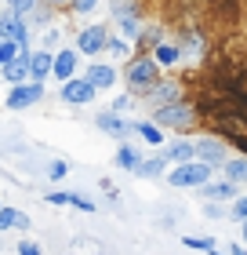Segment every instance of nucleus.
Listing matches in <instances>:
<instances>
[{"label": "nucleus", "instance_id": "f257e3e1", "mask_svg": "<svg viewBox=\"0 0 247 255\" xmlns=\"http://www.w3.org/2000/svg\"><path fill=\"white\" fill-rule=\"evenodd\" d=\"M160 77H164V69L157 66L153 55H135V59L124 66V84H127L131 95H146V91L157 84Z\"/></svg>", "mask_w": 247, "mask_h": 255}, {"label": "nucleus", "instance_id": "f03ea898", "mask_svg": "<svg viewBox=\"0 0 247 255\" xmlns=\"http://www.w3.org/2000/svg\"><path fill=\"white\" fill-rule=\"evenodd\" d=\"M113 22L120 29V37L138 44V37L146 33V15H142V0H113Z\"/></svg>", "mask_w": 247, "mask_h": 255}, {"label": "nucleus", "instance_id": "7ed1b4c3", "mask_svg": "<svg viewBox=\"0 0 247 255\" xmlns=\"http://www.w3.org/2000/svg\"><path fill=\"white\" fill-rule=\"evenodd\" d=\"M153 124L171 128V131H189V128L196 124V102L182 99V102L164 106V110H153Z\"/></svg>", "mask_w": 247, "mask_h": 255}, {"label": "nucleus", "instance_id": "20e7f679", "mask_svg": "<svg viewBox=\"0 0 247 255\" xmlns=\"http://www.w3.org/2000/svg\"><path fill=\"white\" fill-rule=\"evenodd\" d=\"M167 179H171V186H207V179H211V164H204V160H189V164H178V168H171L167 171Z\"/></svg>", "mask_w": 247, "mask_h": 255}, {"label": "nucleus", "instance_id": "39448f33", "mask_svg": "<svg viewBox=\"0 0 247 255\" xmlns=\"http://www.w3.org/2000/svg\"><path fill=\"white\" fill-rule=\"evenodd\" d=\"M0 40H15L18 48H29V18L18 11H0Z\"/></svg>", "mask_w": 247, "mask_h": 255}, {"label": "nucleus", "instance_id": "423d86ee", "mask_svg": "<svg viewBox=\"0 0 247 255\" xmlns=\"http://www.w3.org/2000/svg\"><path fill=\"white\" fill-rule=\"evenodd\" d=\"M142 99H146V106L164 110V106H171V102H182V84H178L174 77H160V80L146 91Z\"/></svg>", "mask_w": 247, "mask_h": 255}, {"label": "nucleus", "instance_id": "0eeeda50", "mask_svg": "<svg viewBox=\"0 0 247 255\" xmlns=\"http://www.w3.org/2000/svg\"><path fill=\"white\" fill-rule=\"evenodd\" d=\"M105 44H109V29H105V26H84L77 33L73 48L80 55H87V59H98V55L105 51Z\"/></svg>", "mask_w": 247, "mask_h": 255}, {"label": "nucleus", "instance_id": "6e6552de", "mask_svg": "<svg viewBox=\"0 0 247 255\" xmlns=\"http://www.w3.org/2000/svg\"><path fill=\"white\" fill-rule=\"evenodd\" d=\"M40 99H44V84L29 80V84H18V88L7 91V110H29V106H37Z\"/></svg>", "mask_w": 247, "mask_h": 255}, {"label": "nucleus", "instance_id": "1a4fd4ad", "mask_svg": "<svg viewBox=\"0 0 247 255\" xmlns=\"http://www.w3.org/2000/svg\"><path fill=\"white\" fill-rule=\"evenodd\" d=\"M196 160H204L211 168H226L229 149H226V142H218V138H196Z\"/></svg>", "mask_w": 247, "mask_h": 255}, {"label": "nucleus", "instance_id": "9d476101", "mask_svg": "<svg viewBox=\"0 0 247 255\" xmlns=\"http://www.w3.org/2000/svg\"><path fill=\"white\" fill-rule=\"evenodd\" d=\"M77 62H80V51L77 48H58L55 51V80H62V84H69V80H77Z\"/></svg>", "mask_w": 247, "mask_h": 255}, {"label": "nucleus", "instance_id": "9b49d317", "mask_svg": "<svg viewBox=\"0 0 247 255\" xmlns=\"http://www.w3.org/2000/svg\"><path fill=\"white\" fill-rule=\"evenodd\" d=\"M120 77H124V73H116V66H113V62H91V66L84 69V80H91V84H95V91L113 88Z\"/></svg>", "mask_w": 247, "mask_h": 255}, {"label": "nucleus", "instance_id": "f8f14e48", "mask_svg": "<svg viewBox=\"0 0 247 255\" xmlns=\"http://www.w3.org/2000/svg\"><path fill=\"white\" fill-rule=\"evenodd\" d=\"M29 62H33V51H29V48H22L15 62H7L4 69H0V73H4V80H7L11 88H18V84H29Z\"/></svg>", "mask_w": 247, "mask_h": 255}, {"label": "nucleus", "instance_id": "ddd939ff", "mask_svg": "<svg viewBox=\"0 0 247 255\" xmlns=\"http://www.w3.org/2000/svg\"><path fill=\"white\" fill-rule=\"evenodd\" d=\"M95 99V84L84 77L69 80V84H62V102H69V106H84V102Z\"/></svg>", "mask_w": 247, "mask_h": 255}, {"label": "nucleus", "instance_id": "4468645a", "mask_svg": "<svg viewBox=\"0 0 247 255\" xmlns=\"http://www.w3.org/2000/svg\"><path fill=\"white\" fill-rule=\"evenodd\" d=\"M153 59H157V66L160 69H174L185 55H182V44H178V37H167V40H160L157 44V51H153Z\"/></svg>", "mask_w": 247, "mask_h": 255}, {"label": "nucleus", "instance_id": "2eb2a0df", "mask_svg": "<svg viewBox=\"0 0 247 255\" xmlns=\"http://www.w3.org/2000/svg\"><path fill=\"white\" fill-rule=\"evenodd\" d=\"M178 44H182V55H185V62H189V66H196V62L207 55V40H204V33H196V29L182 33Z\"/></svg>", "mask_w": 247, "mask_h": 255}, {"label": "nucleus", "instance_id": "dca6fc26", "mask_svg": "<svg viewBox=\"0 0 247 255\" xmlns=\"http://www.w3.org/2000/svg\"><path fill=\"white\" fill-rule=\"evenodd\" d=\"M164 160L167 164H189V160H196V142H189V138H178V142L164 146Z\"/></svg>", "mask_w": 247, "mask_h": 255}, {"label": "nucleus", "instance_id": "f3484780", "mask_svg": "<svg viewBox=\"0 0 247 255\" xmlns=\"http://www.w3.org/2000/svg\"><path fill=\"white\" fill-rule=\"evenodd\" d=\"M105 55H109V62L116 66L120 59H127V62H131L135 55H138V48H135V44L127 40V37H120V33H109V44H105Z\"/></svg>", "mask_w": 247, "mask_h": 255}, {"label": "nucleus", "instance_id": "a211bd4d", "mask_svg": "<svg viewBox=\"0 0 247 255\" xmlns=\"http://www.w3.org/2000/svg\"><path fill=\"white\" fill-rule=\"evenodd\" d=\"M55 73V55L51 51H33V62H29V80H37V84H44Z\"/></svg>", "mask_w": 247, "mask_h": 255}, {"label": "nucleus", "instance_id": "6ab92c4d", "mask_svg": "<svg viewBox=\"0 0 247 255\" xmlns=\"http://www.w3.org/2000/svg\"><path fill=\"white\" fill-rule=\"evenodd\" d=\"M95 124L102 128V131H109V135H127V131H135V124H127L120 113H113V110H102L98 117H95Z\"/></svg>", "mask_w": 247, "mask_h": 255}, {"label": "nucleus", "instance_id": "aec40b11", "mask_svg": "<svg viewBox=\"0 0 247 255\" xmlns=\"http://www.w3.org/2000/svg\"><path fill=\"white\" fill-rule=\"evenodd\" d=\"M160 40H167V33H164V26H160V22H153V26H146V33L138 37V44H135V48H138V55H153Z\"/></svg>", "mask_w": 247, "mask_h": 255}, {"label": "nucleus", "instance_id": "412c9836", "mask_svg": "<svg viewBox=\"0 0 247 255\" xmlns=\"http://www.w3.org/2000/svg\"><path fill=\"white\" fill-rule=\"evenodd\" d=\"M200 193H204L207 201H237V182H229V179L207 182V186H200Z\"/></svg>", "mask_w": 247, "mask_h": 255}, {"label": "nucleus", "instance_id": "4be33fe9", "mask_svg": "<svg viewBox=\"0 0 247 255\" xmlns=\"http://www.w3.org/2000/svg\"><path fill=\"white\" fill-rule=\"evenodd\" d=\"M142 164H146V157L138 153L135 146H120V149H116V168L135 171V175H138V171H142Z\"/></svg>", "mask_w": 247, "mask_h": 255}, {"label": "nucleus", "instance_id": "5701e85b", "mask_svg": "<svg viewBox=\"0 0 247 255\" xmlns=\"http://www.w3.org/2000/svg\"><path fill=\"white\" fill-rule=\"evenodd\" d=\"M135 131L142 135V142H149V146H164V128H160V124H153V121H138V124H135Z\"/></svg>", "mask_w": 247, "mask_h": 255}, {"label": "nucleus", "instance_id": "b1692460", "mask_svg": "<svg viewBox=\"0 0 247 255\" xmlns=\"http://www.w3.org/2000/svg\"><path fill=\"white\" fill-rule=\"evenodd\" d=\"M222 171H226L229 182H247V157H229Z\"/></svg>", "mask_w": 247, "mask_h": 255}, {"label": "nucleus", "instance_id": "393cba45", "mask_svg": "<svg viewBox=\"0 0 247 255\" xmlns=\"http://www.w3.org/2000/svg\"><path fill=\"white\" fill-rule=\"evenodd\" d=\"M26 226H29V219L22 212H15V208H4V212H0V230H26Z\"/></svg>", "mask_w": 247, "mask_h": 255}, {"label": "nucleus", "instance_id": "a878e982", "mask_svg": "<svg viewBox=\"0 0 247 255\" xmlns=\"http://www.w3.org/2000/svg\"><path fill=\"white\" fill-rule=\"evenodd\" d=\"M18 51H22V48H18L15 40H0V69H4L7 62H15V59H18Z\"/></svg>", "mask_w": 247, "mask_h": 255}, {"label": "nucleus", "instance_id": "bb28decb", "mask_svg": "<svg viewBox=\"0 0 247 255\" xmlns=\"http://www.w3.org/2000/svg\"><path fill=\"white\" fill-rule=\"evenodd\" d=\"M182 245L185 248H196V252H215V237H182Z\"/></svg>", "mask_w": 247, "mask_h": 255}, {"label": "nucleus", "instance_id": "cd10ccee", "mask_svg": "<svg viewBox=\"0 0 247 255\" xmlns=\"http://www.w3.org/2000/svg\"><path fill=\"white\" fill-rule=\"evenodd\" d=\"M164 168H167V160H164V153H160V157H149L146 164H142V171H138V175H160Z\"/></svg>", "mask_w": 247, "mask_h": 255}, {"label": "nucleus", "instance_id": "c85d7f7f", "mask_svg": "<svg viewBox=\"0 0 247 255\" xmlns=\"http://www.w3.org/2000/svg\"><path fill=\"white\" fill-rule=\"evenodd\" d=\"M37 4H40V0H7V7L18 11V15H33V11H37Z\"/></svg>", "mask_w": 247, "mask_h": 255}, {"label": "nucleus", "instance_id": "c756f323", "mask_svg": "<svg viewBox=\"0 0 247 255\" xmlns=\"http://www.w3.org/2000/svg\"><path fill=\"white\" fill-rule=\"evenodd\" d=\"M229 215L237 219V223H247V197H237V201H233V208H229Z\"/></svg>", "mask_w": 247, "mask_h": 255}, {"label": "nucleus", "instance_id": "7c9ffc66", "mask_svg": "<svg viewBox=\"0 0 247 255\" xmlns=\"http://www.w3.org/2000/svg\"><path fill=\"white\" fill-rule=\"evenodd\" d=\"M69 204L80 208V212H95V201H91V197H84V193H69Z\"/></svg>", "mask_w": 247, "mask_h": 255}, {"label": "nucleus", "instance_id": "2f4dec72", "mask_svg": "<svg viewBox=\"0 0 247 255\" xmlns=\"http://www.w3.org/2000/svg\"><path fill=\"white\" fill-rule=\"evenodd\" d=\"M131 106H135V95H131V91H127V95H116V99H113V113H127Z\"/></svg>", "mask_w": 247, "mask_h": 255}, {"label": "nucleus", "instance_id": "473e14b6", "mask_svg": "<svg viewBox=\"0 0 247 255\" xmlns=\"http://www.w3.org/2000/svg\"><path fill=\"white\" fill-rule=\"evenodd\" d=\"M95 7H98V0H73V7H69V11H73V15H91Z\"/></svg>", "mask_w": 247, "mask_h": 255}, {"label": "nucleus", "instance_id": "72a5a7b5", "mask_svg": "<svg viewBox=\"0 0 247 255\" xmlns=\"http://www.w3.org/2000/svg\"><path fill=\"white\" fill-rule=\"evenodd\" d=\"M66 171H69V164H66V160H51V164H48V175H51V179H62Z\"/></svg>", "mask_w": 247, "mask_h": 255}, {"label": "nucleus", "instance_id": "f704fd0d", "mask_svg": "<svg viewBox=\"0 0 247 255\" xmlns=\"http://www.w3.org/2000/svg\"><path fill=\"white\" fill-rule=\"evenodd\" d=\"M44 201H48V204H69V193H62V190H48V193H44Z\"/></svg>", "mask_w": 247, "mask_h": 255}, {"label": "nucleus", "instance_id": "c9c22d12", "mask_svg": "<svg viewBox=\"0 0 247 255\" xmlns=\"http://www.w3.org/2000/svg\"><path fill=\"white\" fill-rule=\"evenodd\" d=\"M58 37H62L58 29H48V33H44V44H48L44 51H51V55H55V44H58Z\"/></svg>", "mask_w": 247, "mask_h": 255}, {"label": "nucleus", "instance_id": "e433bc0d", "mask_svg": "<svg viewBox=\"0 0 247 255\" xmlns=\"http://www.w3.org/2000/svg\"><path fill=\"white\" fill-rule=\"evenodd\" d=\"M18 255H40V245H33V241H22V245H18Z\"/></svg>", "mask_w": 247, "mask_h": 255}, {"label": "nucleus", "instance_id": "4c0bfd02", "mask_svg": "<svg viewBox=\"0 0 247 255\" xmlns=\"http://www.w3.org/2000/svg\"><path fill=\"white\" fill-rule=\"evenodd\" d=\"M44 4H48L51 11H69V7H73V0H44Z\"/></svg>", "mask_w": 247, "mask_h": 255}, {"label": "nucleus", "instance_id": "58836bf2", "mask_svg": "<svg viewBox=\"0 0 247 255\" xmlns=\"http://www.w3.org/2000/svg\"><path fill=\"white\" fill-rule=\"evenodd\" d=\"M229 255H247V252H244L240 245H229Z\"/></svg>", "mask_w": 247, "mask_h": 255}, {"label": "nucleus", "instance_id": "ea45409f", "mask_svg": "<svg viewBox=\"0 0 247 255\" xmlns=\"http://www.w3.org/2000/svg\"><path fill=\"white\" fill-rule=\"evenodd\" d=\"M244 241H247V223H244Z\"/></svg>", "mask_w": 247, "mask_h": 255}, {"label": "nucleus", "instance_id": "a19ab883", "mask_svg": "<svg viewBox=\"0 0 247 255\" xmlns=\"http://www.w3.org/2000/svg\"><path fill=\"white\" fill-rule=\"evenodd\" d=\"M0 212H4V204H0Z\"/></svg>", "mask_w": 247, "mask_h": 255}, {"label": "nucleus", "instance_id": "79ce46f5", "mask_svg": "<svg viewBox=\"0 0 247 255\" xmlns=\"http://www.w3.org/2000/svg\"><path fill=\"white\" fill-rule=\"evenodd\" d=\"M0 77H4V73H0Z\"/></svg>", "mask_w": 247, "mask_h": 255}]
</instances>
